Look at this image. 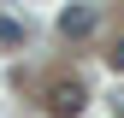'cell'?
Returning <instances> with one entry per match:
<instances>
[{"instance_id":"cell-1","label":"cell","mask_w":124,"mask_h":118,"mask_svg":"<svg viewBox=\"0 0 124 118\" xmlns=\"http://www.w3.org/2000/svg\"><path fill=\"white\" fill-rule=\"evenodd\" d=\"M89 106V95H83V83H65V77H59V83H47V112L53 118H77V112H83Z\"/></svg>"},{"instance_id":"cell-2","label":"cell","mask_w":124,"mask_h":118,"mask_svg":"<svg viewBox=\"0 0 124 118\" xmlns=\"http://www.w3.org/2000/svg\"><path fill=\"white\" fill-rule=\"evenodd\" d=\"M95 24H101V12H95V6H65V12H59V36H71V41H83Z\"/></svg>"},{"instance_id":"cell-3","label":"cell","mask_w":124,"mask_h":118,"mask_svg":"<svg viewBox=\"0 0 124 118\" xmlns=\"http://www.w3.org/2000/svg\"><path fill=\"white\" fill-rule=\"evenodd\" d=\"M112 71H124V36H118V47H112Z\"/></svg>"}]
</instances>
